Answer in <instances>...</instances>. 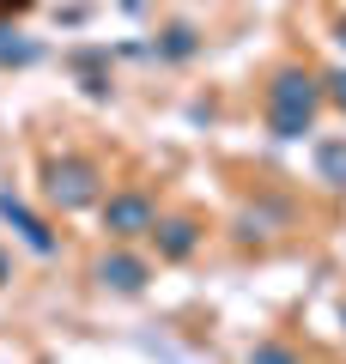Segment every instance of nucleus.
<instances>
[{
    "label": "nucleus",
    "mask_w": 346,
    "mask_h": 364,
    "mask_svg": "<svg viewBox=\"0 0 346 364\" xmlns=\"http://www.w3.org/2000/svg\"><path fill=\"white\" fill-rule=\"evenodd\" d=\"M340 43H346V25H340Z\"/></svg>",
    "instance_id": "9b49d317"
},
{
    "label": "nucleus",
    "mask_w": 346,
    "mask_h": 364,
    "mask_svg": "<svg viewBox=\"0 0 346 364\" xmlns=\"http://www.w3.org/2000/svg\"><path fill=\"white\" fill-rule=\"evenodd\" d=\"M249 364H298V358L285 346H256V352H249Z\"/></svg>",
    "instance_id": "6e6552de"
},
{
    "label": "nucleus",
    "mask_w": 346,
    "mask_h": 364,
    "mask_svg": "<svg viewBox=\"0 0 346 364\" xmlns=\"http://www.w3.org/2000/svg\"><path fill=\"white\" fill-rule=\"evenodd\" d=\"M334 104L346 109V73H334Z\"/></svg>",
    "instance_id": "1a4fd4ad"
},
{
    "label": "nucleus",
    "mask_w": 346,
    "mask_h": 364,
    "mask_svg": "<svg viewBox=\"0 0 346 364\" xmlns=\"http://www.w3.org/2000/svg\"><path fill=\"white\" fill-rule=\"evenodd\" d=\"M98 279H103V286H115V291H140L146 286V261L140 255H103Z\"/></svg>",
    "instance_id": "39448f33"
},
{
    "label": "nucleus",
    "mask_w": 346,
    "mask_h": 364,
    "mask_svg": "<svg viewBox=\"0 0 346 364\" xmlns=\"http://www.w3.org/2000/svg\"><path fill=\"white\" fill-rule=\"evenodd\" d=\"M103 225H110L115 237H140V231L158 225V213H152V200H140V195H115L110 207H103Z\"/></svg>",
    "instance_id": "7ed1b4c3"
},
{
    "label": "nucleus",
    "mask_w": 346,
    "mask_h": 364,
    "mask_svg": "<svg viewBox=\"0 0 346 364\" xmlns=\"http://www.w3.org/2000/svg\"><path fill=\"white\" fill-rule=\"evenodd\" d=\"M91 188H98V170H91L85 158H61V164H49V195L61 200V207H85Z\"/></svg>",
    "instance_id": "f03ea898"
},
{
    "label": "nucleus",
    "mask_w": 346,
    "mask_h": 364,
    "mask_svg": "<svg viewBox=\"0 0 346 364\" xmlns=\"http://www.w3.org/2000/svg\"><path fill=\"white\" fill-rule=\"evenodd\" d=\"M0 219L13 225V231H19V237H25V243H31V249H37V255H55V237H49V225H43V219H37V213H31V207H19V200H13V195H0Z\"/></svg>",
    "instance_id": "20e7f679"
},
{
    "label": "nucleus",
    "mask_w": 346,
    "mask_h": 364,
    "mask_svg": "<svg viewBox=\"0 0 346 364\" xmlns=\"http://www.w3.org/2000/svg\"><path fill=\"white\" fill-rule=\"evenodd\" d=\"M310 116H316V79L310 73H280L273 79V128H280V140L310 134Z\"/></svg>",
    "instance_id": "f257e3e1"
},
{
    "label": "nucleus",
    "mask_w": 346,
    "mask_h": 364,
    "mask_svg": "<svg viewBox=\"0 0 346 364\" xmlns=\"http://www.w3.org/2000/svg\"><path fill=\"white\" fill-rule=\"evenodd\" d=\"M6 273H13V267H6V255H0V279H6Z\"/></svg>",
    "instance_id": "9d476101"
},
{
    "label": "nucleus",
    "mask_w": 346,
    "mask_h": 364,
    "mask_svg": "<svg viewBox=\"0 0 346 364\" xmlns=\"http://www.w3.org/2000/svg\"><path fill=\"white\" fill-rule=\"evenodd\" d=\"M322 176H328V182H346V146H322Z\"/></svg>",
    "instance_id": "0eeeda50"
},
{
    "label": "nucleus",
    "mask_w": 346,
    "mask_h": 364,
    "mask_svg": "<svg viewBox=\"0 0 346 364\" xmlns=\"http://www.w3.org/2000/svg\"><path fill=\"white\" fill-rule=\"evenodd\" d=\"M152 231H158V249H164V255H189V249H194V225H152Z\"/></svg>",
    "instance_id": "423d86ee"
}]
</instances>
